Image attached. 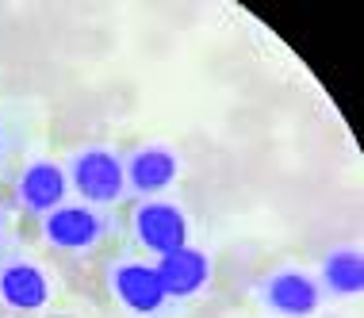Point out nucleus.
Wrapping results in <instances>:
<instances>
[{"label":"nucleus","mask_w":364,"mask_h":318,"mask_svg":"<svg viewBox=\"0 0 364 318\" xmlns=\"http://www.w3.org/2000/svg\"><path fill=\"white\" fill-rule=\"evenodd\" d=\"M181 154L173 146L161 142H146L139 150H131L123 157V173H127V196L131 200H161L165 192H173L181 184Z\"/></svg>","instance_id":"6"},{"label":"nucleus","mask_w":364,"mask_h":318,"mask_svg":"<svg viewBox=\"0 0 364 318\" xmlns=\"http://www.w3.org/2000/svg\"><path fill=\"white\" fill-rule=\"evenodd\" d=\"M314 280H318L322 295H333V300H353V295H360V287H364L360 253L357 250H330L318 261Z\"/></svg>","instance_id":"10"},{"label":"nucleus","mask_w":364,"mask_h":318,"mask_svg":"<svg viewBox=\"0 0 364 318\" xmlns=\"http://www.w3.org/2000/svg\"><path fill=\"white\" fill-rule=\"evenodd\" d=\"M12 196L16 207L23 215H50L54 207L70 203V176H65V165L54 161V157H35V161H23L12 181Z\"/></svg>","instance_id":"7"},{"label":"nucleus","mask_w":364,"mask_h":318,"mask_svg":"<svg viewBox=\"0 0 364 318\" xmlns=\"http://www.w3.org/2000/svg\"><path fill=\"white\" fill-rule=\"evenodd\" d=\"M115 226H119V218H115L112 207H92L81 200H70L38 218L43 242L54 253H70V257H88V253L104 250L107 238L115 234Z\"/></svg>","instance_id":"1"},{"label":"nucleus","mask_w":364,"mask_h":318,"mask_svg":"<svg viewBox=\"0 0 364 318\" xmlns=\"http://www.w3.org/2000/svg\"><path fill=\"white\" fill-rule=\"evenodd\" d=\"M104 284H107V292H112L115 307L131 318H165L173 311V300L165 295L154 261L115 257L104 272Z\"/></svg>","instance_id":"3"},{"label":"nucleus","mask_w":364,"mask_h":318,"mask_svg":"<svg viewBox=\"0 0 364 318\" xmlns=\"http://www.w3.org/2000/svg\"><path fill=\"white\" fill-rule=\"evenodd\" d=\"M54 295L50 272H46L38 261L23 253H12L8 261H0V307L16 314H38L46 311Z\"/></svg>","instance_id":"8"},{"label":"nucleus","mask_w":364,"mask_h":318,"mask_svg":"<svg viewBox=\"0 0 364 318\" xmlns=\"http://www.w3.org/2000/svg\"><path fill=\"white\" fill-rule=\"evenodd\" d=\"M19 142H23V134H19V123H16V115L0 107V181H4L8 173H12V165H16V154H19Z\"/></svg>","instance_id":"11"},{"label":"nucleus","mask_w":364,"mask_h":318,"mask_svg":"<svg viewBox=\"0 0 364 318\" xmlns=\"http://www.w3.org/2000/svg\"><path fill=\"white\" fill-rule=\"evenodd\" d=\"M253 300L272 318H314L326 295H322L314 272H303V268H272V272L253 280Z\"/></svg>","instance_id":"4"},{"label":"nucleus","mask_w":364,"mask_h":318,"mask_svg":"<svg viewBox=\"0 0 364 318\" xmlns=\"http://www.w3.org/2000/svg\"><path fill=\"white\" fill-rule=\"evenodd\" d=\"M16 253V218H12V207L0 200V261Z\"/></svg>","instance_id":"12"},{"label":"nucleus","mask_w":364,"mask_h":318,"mask_svg":"<svg viewBox=\"0 0 364 318\" xmlns=\"http://www.w3.org/2000/svg\"><path fill=\"white\" fill-rule=\"evenodd\" d=\"M157 276H161V287L173 303H192L208 292L211 284V257L196 245H184V250H173L154 261Z\"/></svg>","instance_id":"9"},{"label":"nucleus","mask_w":364,"mask_h":318,"mask_svg":"<svg viewBox=\"0 0 364 318\" xmlns=\"http://www.w3.org/2000/svg\"><path fill=\"white\" fill-rule=\"evenodd\" d=\"M65 176H70V192L81 203L92 207H115L127 196V173H123V154L112 146H81L65 157Z\"/></svg>","instance_id":"2"},{"label":"nucleus","mask_w":364,"mask_h":318,"mask_svg":"<svg viewBox=\"0 0 364 318\" xmlns=\"http://www.w3.org/2000/svg\"><path fill=\"white\" fill-rule=\"evenodd\" d=\"M131 234L139 250L150 257H165L173 250L192 245V218L181 203L169 200H139L131 211Z\"/></svg>","instance_id":"5"}]
</instances>
